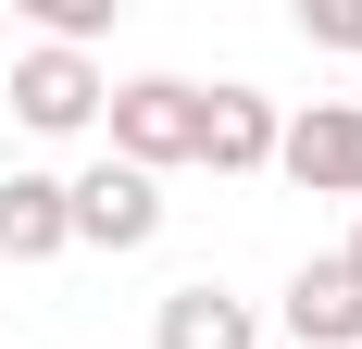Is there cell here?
Listing matches in <instances>:
<instances>
[{
	"instance_id": "cell-9",
	"label": "cell",
	"mask_w": 362,
	"mask_h": 349,
	"mask_svg": "<svg viewBox=\"0 0 362 349\" xmlns=\"http://www.w3.org/2000/svg\"><path fill=\"white\" fill-rule=\"evenodd\" d=\"M300 37L313 50H362V0H300Z\"/></svg>"
},
{
	"instance_id": "cell-4",
	"label": "cell",
	"mask_w": 362,
	"mask_h": 349,
	"mask_svg": "<svg viewBox=\"0 0 362 349\" xmlns=\"http://www.w3.org/2000/svg\"><path fill=\"white\" fill-rule=\"evenodd\" d=\"M13 112H25L37 138L100 125V63H88V50H25V63H13Z\"/></svg>"
},
{
	"instance_id": "cell-6",
	"label": "cell",
	"mask_w": 362,
	"mask_h": 349,
	"mask_svg": "<svg viewBox=\"0 0 362 349\" xmlns=\"http://www.w3.org/2000/svg\"><path fill=\"white\" fill-rule=\"evenodd\" d=\"M275 312H288L300 349H362V287H350V262H337V249H325V262H300Z\"/></svg>"
},
{
	"instance_id": "cell-7",
	"label": "cell",
	"mask_w": 362,
	"mask_h": 349,
	"mask_svg": "<svg viewBox=\"0 0 362 349\" xmlns=\"http://www.w3.org/2000/svg\"><path fill=\"white\" fill-rule=\"evenodd\" d=\"M150 349H262V324H250V300H225V287L200 275V287L163 300V337H150Z\"/></svg>"
},
{
	"instance_id": "cell-8",
	"label": "cell",
	"mask_w": 362,
	"mask_h": 349,
	"mask_svg": "<svg viewBox=\"0 0 362 349\" xmlns=\"http://www.w3.org/2000/svg\"><path fill=\"white\" fill-rule=\"evenodd\" d=\"M63 237V174H0V262H50Z\"/></svg>"
},
{
	"instance_id": "cell-5",
	"label": "cell",
	"mask_w": 362,
	"mask_h": 349,
	"mask_svg": "<svg viewBox=\"0 0 362 349\" xmlns=\"http://www.w3.org/2000/svg\"><path fill=\"white\" fill-rule=\"evenodd\" d=\"M275 125L288 112L262 100V88H200V162L213 174H262L275 162Z\"/></svg>"
},
{
	"instance_id": "cell-2",
	"label": "cell",
	"mask_w": 362,
	"mask_h": 349,
	"mask_svg": "<svg viewBox=\"0 0 362 349\" xmlns=\"http://www.w3.org/2000/svg\"><path fill=\"white\" fill-rule=\"evenodd\" d=\"M63 237L75 249H150L163 237V174H125V162L63 174Z\"/></svg>"
},
{
	"instance_id": "cell-1",
	"label": "cell",
	"mask_w": 362,
	"mask_h": 349,
	"mask_svg": "<svg viewBox=\"0 0 362 349\" xmlns=\"http://www.w3.org/2000/svg\"><path fill=\"white\" fill-rule=\"evenodd\" d=\"M100 112H112V162L125 174L200 162V88L187 75H125V88H100Z\"/></svg>"
},
{
	"instance_id": "cell-10",
	"label": "cell",
	"mask_w": 362,
	"mask_h": 349,
	"mask_svg": "<svg viewBox=\"0 0 362 349\" xmlns=\"http://www.w3.org/2000/svg\"><path fill=\"white\" fill-rule=\"evenodd\" d=\"M337 262H350V287H362V237H350V249H337Z\"/></svg>"
},
{
	"instance_id": "cell-3",
	"label": "cell",
	"mask_w": 362,
	"mask_h": 349,
	"mask_svg": "<svg viewBox=\"0 0 362 349\" xmlns=\"http://www.w3.org/2000/svg\"><path fill=\"white\" fill-rule=\"evenodd\" d=\"M275 174L313 200H362V100H313L275 125Z\"/></svg>"
}]
</instances>
